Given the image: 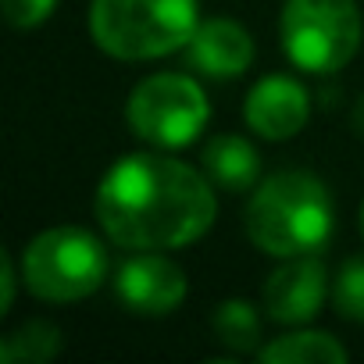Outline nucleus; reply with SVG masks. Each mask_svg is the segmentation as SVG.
<instances>
[{"instance_id": "423d86ee", "label": "nucleus", "mask_w": 364, "mask_h": 364, "mask_svg": "<svg viewBox=\"0 0 364 364\" xmlns=\"http://www.w3.org/2000/svg\"><path fill=\"white\" fill-rule=\"evenodd\" d=\"M208 93L197 79L178 72H157L129 93L125 122L129 129L157 146V150H182L190 146L208 125Z\"/></svg>"}, {"instance_id": "f8f14e48", "label": "nucleus", "mask_w": 364, "mask_h": 364, "mask_svg": "<svg viewBox=\"0 0 364 364\" xmlns=\"http://www.w3.org/2000/svg\"><path fill=\"white\" fill-rule=\"evenodd\" d=\"M257 357L264 364H346L350 360L346 346L321 328H300V332L275 336L272 343L257 350Z\"/></svg>"}, {"instance_id": "0eeeda50", "label": "nucleus", "mask_w": 364, "mask_h": 364, "mask_svg": "<svg viewBox=\"0 0 364 364\" xmlns=\"http://www.w3.org/2000/svg\"><path fill=\"white\" fill-rule=\"evenodd\" d=\"M186 272L157 250H136L114 272V296L125 311L143 318H164L186 300Z\"/></svg>"}, {"instance_id": "9d476101", "label": "nucleus", "mask_w": 364, "mask_h": 364, "mask_svg": "<svg viewBox=\"0 0 364 364\" xmlns=\"http://www.w3.org/2000/svg\"><path fill=\"white\" fill-rule=\"evenodd\" d=\"M186 61L215 82L240 79L254 65V40L236 18H208L186 43Z\"/></svg>"}, {"instance_id": "6e6552de", "label": "nucleus", "mask_w": 364, "mask_h": 364, "mask_svg": "<svg viewBox=\"0 0 364 364\" xmlns=\"http://www.w3.org/2000/svg\"><path fill=\"white\" fill-rule=\"evenodd\" d=\"M332 293L328 272L314 254L282 257V264L264 282V311L279 325H307L318 318Z\"/></svg>"}, {"instance_id": "f257e3e1", "label": "nucleus", "mask_w": 364, "mask_h": 364, "mask_svg": "<svg viewBox=\"0 0 364 364\" xmlns=\"http://www.w3.org/2000/svg\"><path fill=\"white\" fill-rule=\"evenodd\" d=\"M218 218L211 178L168 154H125L97 186V222L125 250H178Z\"/></svg>"}, {"instance_id": "2eb2a0df", "label": "nucleus", "mask_w": 364, "mask_h": 364, "mask_svg": "<svg viewBox=\"0 0 364 364\" xmlns=\"http://www.w3.org/2000/svg\"><path fill=\"white\" fill-rule=\"evenodd\" d=\"M332 307L339 318L346 321H364V257H350L343 261V268L332 279V293H328Z\"/></svg>"}, {"instance_id": "a211bd4d", "label": "nucleus", "mask_w": 364, "mask_h": 364, "mask_svg": "<svg viewBox=\"0 0 364 364\" xmlns=\"http://www.w3.org/2000/svg\"><path fill=\"white\" fill-rule=\"evenodd\" d=\"M350 125H353V132L364 139V97L353 104V114H350Z\"/></svg>"}, {"instance_id": "20e7f679", "label": "nucleus", "mask_w": 364, "mask_h": 364, "mask_svg": "<svg viewBox=\"0 0 364 364\" xmlns=\"http://www.w3.org/2000/svg\"><path fill=\"white\" fill-rule=\"evenodd\" d=\"M22 286L47 304H75L93 296L111 275L104 240L79 225H58L29 240L18 261Z\"/></svg>"}, {"instance_id": "6ab92c4d", "label": "nucleus", "mask_w": 364, "mask_h": 364, "mask_svg": "<svg viewBox=\"0 0 364 364\" xmlns=\"http://www.w3.org/2000/svg\"><path fill=\"white\" fill-rule=\"evenodd\" d=\"M357 222H360V240H364V200H360V215H357Z\"/></svg>"}, {"instance_id": "f3484780", "label": "nucleus", "mask_w": 364, "mask_h": 364, "mask_svg": "<svg viewBox=\"0 0 364 364\" xmlns=\"http://www.w3.org/2000/svg\"><path fill=\"white\" fill-rule=\"evenodd\" d=\"M18 279L22 272L15 268L11 254H0V314H8L11 304H15V289H18Z\"/></svg>"}, {"instance_id": "4468645a", "label": "nucleus", "mask_w": 364, "mask_h": 364, "mask_svg": "<svg viewBox=\"0 0 364 364\" xmlns=\"http://www.w3.org/2000/svg\"><path fill=\"white\" fill-rule=\"evenodd\" d=\"M61 353V328L50 321H26L0 339V364H47Z\"/></svg>"}, {"instance_id": "7ed1b4c3", "label": "nucleus", "mask_w": 364, "mask_h": 364, "mask_svg": "<svg viewBox=\"0 0 364 364\" xmlns=\"http://www.w3.org/2000/svg\"><path fill=\"white\" fill-rule=\"evenodd\" d=\"M200 26L197 0H93V43L118 61H157L186 50Z\"/></svg>"}, {"instance_id": "1a4fd4ad", "label": "nucleus", "mask_w": 364, "mask_h": 364, "mask_svg": "<svg viewBox=\"0 0 364 364\" xmlns=\"http://www.w3.org/2000/svg\"><path fill=\"white\" fill-rule=\"evenodd\" d=\"M243 118H247L250 132L268 139V143L293 139L311 118V93L300 79L272 72L250 86L247 104H243Z\"/></svg>"}, {"instance_id": "39448f33", "label": "nucleus", "mask_w": 364, "mask_h": 364, "mask_svg": "<svg viewBox=\"0 0 364 364\" xmlns=\"http://www.w3.org/2000/svg\"><path fill=\"white\" fill-rule=\"evenodd\" d=\"M364 22L357 0H286L279 40L286 58L307 75H332L360 50Z\"/></svg>"}, {"instance_id": "dca6fc26", "label": "nucleus", "mask_w": 364, "mask_h": 364, "mask_svg": "<svg viewBox=\"0 0 364 364\" xmlns=\"http://www.w3.org/2000/svg\"><path fill=\"white\" fill-rule=\"evenodd\" d=\"M0 4H4V18L15 29H40L54 15L58 0H0Z\"/></svg>"}, {"instance_id": "ddd939ff", "label": "nucleus", "mask_w": 364, "mask_h": 364, "mask_svg": "<svg viewBox=\"0 0 364 364\" xmlns=\"http://www.w3.org/2000/svg\"><path fill=\"white\" fill-rule=\"evenodd\" d=\"M211 328H215V339L232 353H257L261 350V314L243 296L222 300L215 307Z\"/></svg>"}, {"instance_id": "9b49d317", "label": "nucleus", "mask_w": 364, "mask_h": 364, "mask_svg": "<svg viewBox=\"0 0 364 364\" xmlns=\"http://www.w3.org/2000/svg\"><path fill=\"white\" fill-rule=\"evenodd\" d=\"M200 164H204V175L222 190H232V193H247L257 186V175H261V154L254 150L250 139L236 136V132H225V136H215L204 154H200Z\"/></svg>"}, {"instance_id": "f03ea898", "label": "nucleus", "mask_w": 364, "mask_h": 364, "mask_svg": "<svg viewBox=\"0 0 364 364\" xmlns=\"http://www.w3.org/2000/svg\"><path fill=\"white\" fill-rule=\"evenodd\" d=\"M243 225L250 243L272 257L318 254L336 232V204L318 175L275 171L250 193Z\"/></svg>"}]
</instances>
